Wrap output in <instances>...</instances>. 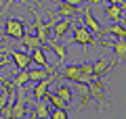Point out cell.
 Segmentation results:
<instances>
[{
    "label": "cell",
    "instance_id": "obj_11",
    "mask_svg": "<svg viewBox=\"0 0 126 119\" xmlns=\"http://www.w3.org/2000/svg\"><path fill=\"white\" fill-rule=\"evenodd\" d=\"M34 117H38V119H48L50 117V105L44 100V98H40V100H36L34 102Z\"/></svg>",
    "mask_w": 126,
    "mask_h": 119
},
{
    "label": "cell",
    "instance_id": "obj_1",
    "mask_svg": "<svg viewBox=\"0 0 126 119\" xmlns=\"http://www.w3.org/2000/svg\"><path fill=\"white\" fill-rule=\"evenodd\" d=\"M25 34H27V27H25V23H23L21 19L6 17V21H4V38H11V40H17L19 42Z\"/></svg>",
    "mask_w": 126,
    "mask_h": 119
},
{
    "label": "cell",
    "instance_id": "obj_17",
    "mask_svg": "<svg viewBox=\"0 0 126 119\" xmlns=\"http://www.w3.org/2000/svg\"><path fill=\"white\" fill-rule=\"evenodd\" d=\"M111 67H113V63H107L105 59H99V61L93 63V75H94V77H101V75L107 73Z\"/></svg>",
    "mask_w": 126,
    "mask_h": 119
},
{
    "label": "cell",
    "instance_id": "obj_24",
    "mask_svg": "<svg viewBox=\"0 0 126 119\" xmlns=\"http://www.w3.org/2000/svg\"><path fill=\"white\" fill-rule=\"evenodd\" d=\"M48 44H50V48H53L55 57L59 59V63H63V61H65V57H67V50H65V46L59 44V40H55V42H48Z\"/></svg>",
    "mask_w": 126,
    "mask_h": 119
},
{
    "label": "cell",
    "instance_id": "obj_14",
    "mask_svg": "<svg viewBox=\"0 0 126 119\" xmlns=\"http://www.w3.org/2000/svg\"><path fill=\"white\" fill-rule=\"evenodd\" d=\"M57 13L59 17H76L78 15V6L69 4V2H65V0H59V4H57Z\"/></svg>",
    "mask_w": 126,
    "mask_h": 119
},
{
    "label": "cell",
    "instance_id": "obj_29",
    "mask_svg": "<svg viewBox=\"0 0 126 119\" xmlns=\"http://www.w3.org/2000/svg\"><path fill=\"white\" fill-rule=\"evenodd\" d=\"M0 54H2V50H0ZM6 67H9V61H0V73H2V69H6Z\"/></svg>",
    "mask_w": 126,
    "mask_h": 119
},
{
    "label": "cell",
    "instance_id": "obj_30",
    "mask_svg": "<svg viewBox=\"0 0 126 119\" xmlns=\"http://www.w3.org/2000/svg\"><path fill=\"white\" fill-rule=\"evenodd\" d=\"M2 40H4V36H0V42H2Z\"/></svg>",
    "mask_w": 126,
    "mask_h": 119
},
{
    "label": "cell",
    "instance_id": "obj_10",
    "mask_svg": "<svg viewBox=\"0 0 126 119\" xmlns=\"http://www.w3.org/2000/svg\"><path fill=\"white\" fill-rule=\"evenodd\" d=\"M101 4H103V11H105V17L107 19H111L113 23H122V6L120 4H111V2H101Z\"/></svg>",
    "mask_w": 126,
    "mask_h": 119
},
{
    "label": "cell",
    "instance_id": "obj_3",
    "mask_svg": "<svg viewBox=\"0 0 126 119\" xmlns=\"http://www.w3.org/2000/svg\"><path fill=\"white\" fill-rule=\"evenodd\" d=\"M88 90H90V96H93V100H97V102H99V107L103 109L107 100H105V84L101 82V77H93V79H90Z\"/></svg>",
    "mask_w": 126,
    "mask_h": 119
},
{
    "label": "cell",
    "instance_id": "obj_26",
    "mask_svg": "<svg viewBox=\"0 0 126 119\" xmlns=\"http://www.w3.org/2000/svg\"><path fill=\"white\" fill-rule=\"evenodd\" d=\"M82 71V75H93V63H82V65H78ZM94 77V75H93Z\"/></svg>",
    "mask_w": 126,
    "mask_h": 119
},
{
    "label": "cell",
    "instance_id": "obj_21",
    "mask_svg": "<svg viewBox=\"0 0 126 119\" xmlns=\"http://www.w3.org/2000/svg\"><path fill=\"white\" fill-rule=\"evenodd\" d=\"M46 98H48L50 107H55V109H67V107H69V102H65L59 94H55V92H48V94H46Z\"/></svg>",
    "mask_w": 126,
    "mask_h": 119
},
{
    "label": "cell",
    "instance_id": "obj_13",
    "mask_svg": "<svg viewBox=\"0 0 126 119\" xmlns=\"http://www.w3.org/2000/svg\"><path fill=\"white\" fill-rule=\"evenodd\" d=\"M61 77L69 79V82H82V71L78 65H67L61 69Z\"/></svg>",
    "mask_w": 126,
    "mask_h": 119
},
{
    "label": "cell",
    "instance_id": "obj_25",
    "mask_svg": "<svg viewBox=\"0 0 126 119\" xmlns=\"http://www.w3.org/2000/svg\"><path fill=\"white\" fill-rule=\"evenodd\" d=\"M69 115H67V111L65 109H55V111H50V119H67Z\"/></svg>",
    "mask_w": 126,
    "mask_h": 119
},
{
    "label": "cell",
    "instance_id": "obj_22",
    "mask_svg": "<svg viewBox=\"0 0 126 119\" xmlns=\"http://www.w3.org/2000/svg\"><path fill=\"white\" fill-rule=\"evenodd\" d=\"M11 79L15 82V86H17V88H19V86H27V84H30V73H27V69H19Z\"/></svg>",
    "mask_w": 126,
    "mask_h": 119
},
{
    "label": "cell",
    "instance_id": "obj_9",
    "mask_svg": "<svg viewBox=\"0 0 126 119\" xmlns=\"http://www.w3.org/2000/svg\"><path fill=\"white\" fill-rule=\"evenodd\" d=\"M82 21H84V25L88 27V29L93 31L94 36H101L103 27H101V23H99L97 19L93 17V11H90V6H86V9H84V15H82Z\"/></svg>",
    "mask_w": 126,
    "mask_h": 119
},
{
    "label": "cell",
    "instance_id": "obj_16",
    "mask_svg": "<svg viewBox=\"0 0 126 119\" xmlns=\"http://www.w3.org/2000/svg\"><path fill=\"white\" fill-rule=\"evenodd\" d=\"M50 71H53V67H36V69H30V67H27L30 82H40V79H44Z\"/></svg>",
    "mask_w": 126,
    "mask_h": 119
},
{
    "label": "cell",
    "instance_id": "obj_20",
    "mask_svg": "<svg viewBox=\"0 0 126 119\" xmlns=\"http://www.w3.org/2000/svg\"><path fill=\"white\" fill-rule=\"evenodd\" d=\"M55 94H59V96L63 98L65 102H72V96H74V90L69 88L67 84H59V86H55Z\"/></svg>",
    "mask_w": 126,
    "mask_h": 119
},
{
    "label": "cell",
    "instance_id": "obj_19",
    "mask_svg": "<svg viewBox=\"0 0 126 119\" xmlns=\"http://www.w3.org/2000/svg\"><path fill=\"white\" fill-rule=\"evenodd\" d=\"M116 36V38H126V27H122V23H113V25H109L107 29L101 31V36Z\"/></svg>",
    "mask_w": 126,
    "mask_h": 119
},
{
    "label": "cell",
    "instance_id": "obj_4",
    "mask_svg": "<svg viewBox=\"0 0 126 119\" xmlns=\"http://www.w3.org/2000/svg\"><path fill=\"white\" fill-rule=\"evenodd\" d=\"M55 82V75H46L44 79H40V82H36V86L32 88V96H34V100H40V98H46V94H48V88L53 86Z\"/></svg>",
    "mask_w": 126,
    "mask_h": 119
},
{
    "label": "cell",
    "instance_id": "obj_18",
    "mask_svg": "<svg viewBox=\"0 0 126 119\" xmlns=\"http://www.w3.org/2000/svg\"><path fill=\"white\" fill-rule=\"evenodd\" d=\"M30 54H32V63H36L38 67H48V63H46V50H44V46L34 48Z\"/></svg>",
    "mask_w": 126,
    "mask_h": 119
},
{
    "label": "cell",
    "instance_id": "obj_27",
    "mask_svg": "<svg viewBox=\"0 0 126 119\" xmlns=\"http://www.w3.org/2000/svg\"><path fill=\"white\" fill-rule=\"evenodd\" d=\"M13 2H17V0H4V2H2V9H0V13H6V9H9Z\"/></svg>",
    "mask_w": 126,
    "mask_h": 119
},
{
    "label": "cell",
    "instance_id": "obj_8",
    "mask_svg": "<svg viewBox=\"0 0 126 119\" xmlns=\"http://www.w3.org/2000/svg\"><path fill=\"white\" fill-rule=\"evenodd\" d=\"M34 27H36V36L42 40V44H46V42H48V38H50V27H53V23H42V17L36 13Z\"/></svg>",
    "mask_w": 126,
    "mask_h": 119
},
{
    "label": "cell",
    "instance_id": "obj_2",
    "mask_svg": "<svg viewBox=\"0 0 126 119\" xmlns=\"http://www.w3.org/2000/svg\"><path fill=\"white\" fill-rule=\"evenodd\" d=\"M72 42H76V44H80V46H90V44H97V40H94V34L88 29L86 25H76L74 27V38H72Z\"/></svg>",
    "mask_w": 126,
    "mask_h": 119
},
{
    "label": "cell",
    "instance_id": "obj_5",
    "mask_svg": "<svg viewBox=\"0 0 126 119\" xmlns=\"http://www.w3.org/2000/svg\"><path fill=\"white\" fill-rule=\"evenodd\" d=\"M69 27H72V17H61L57 23H53V36L48 38V42H55V40L63 38Z\"/></svg>",
    "mask_w": 126,
    "mask_h": 119
},
{
    "label": "cell",
    "instance_id": "obj_15",
    "mask_svg": "<svg viewBox=\"0 0 126 119\" xmlns=\"http://www.w3.org/2000/svg\"><path fill=\"white\" fill-rule=\"evenodd\" d=\"M126 57V38H116L113 42V65H116L118 59H124Z\"/></svg>",
    "mask_w": 126,
    "mask_h": 119
},
{
    "label": "cell",
    "instance_id": "obj_12",
    "mask_svg": "<svg viewBox=\"0 0 126 119\" xmlns=\"http://www.w3.org/2000/svg\"><path fill=\"white\" fill-rule=\"evenodd\" d=\"M19 42H21V50H25V52H32L34 48H40V46H44V44H42V40L38 38V36H27V34L23 36Z\"/></svg>",
    "mask_w": 126,
    "mask_h": 119
},
{
    "label": "cell",
    "instance_id": "obj_23",
    "mask_svg": "<svg viewBox=\"0 0 126 119\" xmlns=\"http://www.w3.org/2000/svg\"><path fill=\"white\" fill-rule=\"evenodd\" d=\"M25 115H27V105L15 100L13 102V111H11V117L13 119H21V117H25Z\"/></svg>",
    "mask_w": 126,
    "mask_h": 119
},
{
    "label": "cell",
    "instance_id": "obj_31",
    "mask_svg": "<svg viewBox=\"0 0 126 119\" xmlns=\"http://www.w3.org/2000/svg\"><path fill=\"white\" fill-rule=\"evenodd\" d=\"M0 117H2V111H0Z\"/></svg>",
    "mask_w": 126,
    "mask_h": 119
},
{
    "label": "cell",
    "instance_id": "obj_7",
    "mask_svg": "<svg viewBox=\"0 0 126 119\" xmlns=\"http://www.w3.org/2000/svg\"><path fill=\"white\" fill-rule=\"evenodd\" d=\"M74 88H76V94H78V100H80V107L84 109V107H88L90 102H93V96H90V90H88V84H84V82H74Z\"/></svg>",
    "mask_w": 126,
    "mask_h": 119
},
{
    "label": "cell",
    "instance_id": "obj_28",
    "mask_svg": "<svg viewBox=\"0 0 126 119\" xmlns=\"http://www.w3.org/2000/svg\"><path fill=\"white\" fill-rule=\"evenodd\" d=\"M105 2H111V4H120L122 9H126V2H124V0H105Z\"/></svg>",
    "mask_w": 126,
    "mask_h": 119
},
{
    "label": "cell",
    "instance_id": "obj_6",
    "mask_svg": "<svg viewBox=\"0 0 126 119\" xmlns=\"http://www.w3.org/2000/svg\"><path fill=\"white\" fill-rule=\"evenodd\" d=\"M4 52H9L11 57H13V63L17 65V69H27V67L32 65V54L25 52V50H9L6 48Z\"/></svg>",
    "mask_w": 126,
    "mask_h": 119
}]
</instances>
